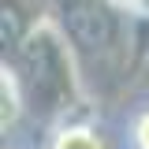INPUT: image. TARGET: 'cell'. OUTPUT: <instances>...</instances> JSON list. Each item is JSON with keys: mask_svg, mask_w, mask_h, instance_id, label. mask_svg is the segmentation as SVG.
Returning <instances> with one entry per match:
<instances>
[{"mask_svg": "<svg viewBox=\"0 0 149 149\" xmlns=\"http://www.w3.org/2000/svg\"><path fill=\"white\" fill-rule=\"evenodd\" d=\"M123 142H127V149H149V101H142L127 112Z\"/></svg>", "mask_w": 149, "mask_h": 149, "instance_id": "obj_4", "label": "cell"}, {"mask_svg": "<svg viewBox=\"0 0 149 149\" xmlns=\"http://www.w3.org/2000/svg\"><path fill=\"white\" fill-rule=\"evenodd\" d=\"M4 149H41V146H30V142H19V138H15L11 146H4Z\"/></svg>", "mask_w": 149, "mask_h": 149, "instance_id": "obj_5", "label": "cell"}, {"mask_svg": "<svg viewBox=\"0 0 149 149\" xmlns=\"http://www.w3.org/2000/svg\"><path fill=\"white\" fill-rule=\"evenodd\" d=\"M37 146L41 149H119V142L101 119H74V123H63L52 134H45Z\"/></svg>", "mask_w": 149, "mask_h": 149, "instance_id": "obj_2", "label": "cell"}, {"mask_svg": "<svg viewBox=\"0 0 149 149\" xmlns=\"http://www.w3.org/2000/svg\"><path fill=\"white\" fill-rule=\"evenodd\" d=\"M26 123V97H22V82H19L15 67L4 60L0 63V130L4 138H19V127Z\"/></svg>", "mask_w": 149, "mask_h": 149, "instance_id": "obj_3", "label": "cell"}, {"mask_svg": "<svg viewBox=\"0 0 149 149\" xmlns=\"http://www.w3.org/2000/svg\"><path fill=\"white\" fill-rule=\"evenodd\" d=\"M4 60L22 82L26 119L41 130V138L74 119H101V104L86 78V67L52 15H37L19 45L4 52Z\"/></svg>", "mask_w": 149, "mask_h": 149, "instance_id": "obj_1", "label": "cell"}]
</instances>
